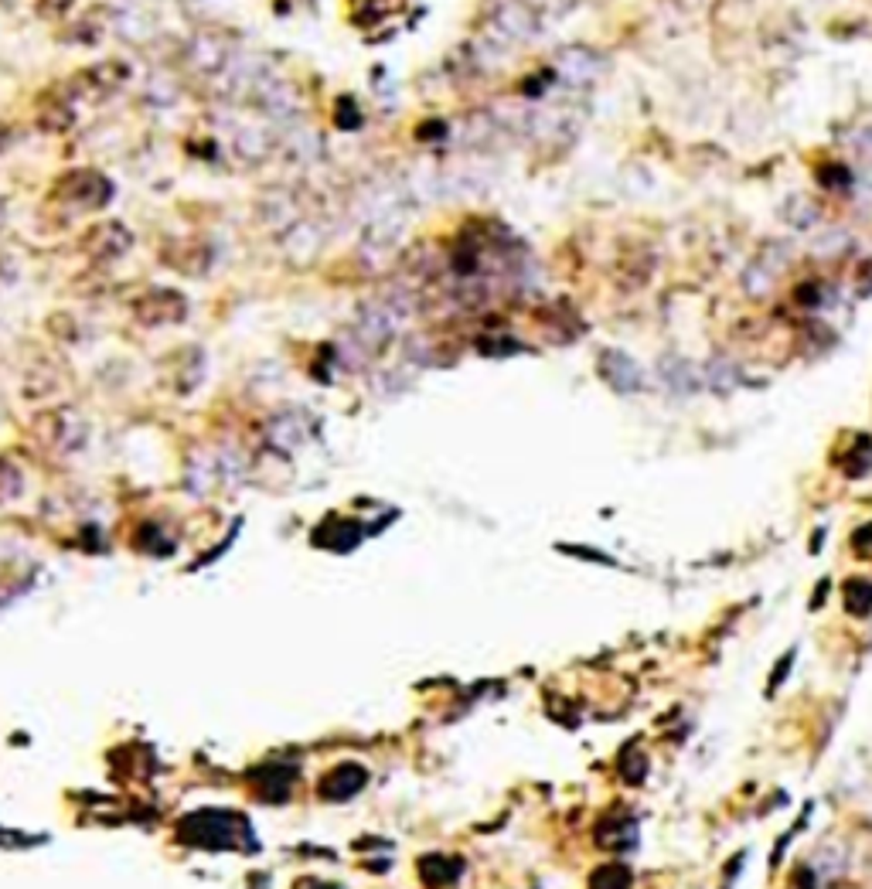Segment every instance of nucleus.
Wrapping results in <instances>:
<instances>
[{"instance_id":"nucleus-1","label":"nucleus","mask_w":872,"mask_h":889,"mask_svg":"<svg viewBox=\"0 0 872 889\" xmlns=\"http://www.w3.org/2000/svg\"><path fill=\"white\" fill-rule=\"evenodd\" d=\"M596 371H600V379H604L606 386L614 388V392H621V396H634V392L644 388V371H641V365L631 355L617 351V348L600 351Z\"/></svg>"},{"instance_id":"nucleus-2","label":"nucleus","mask_w":872,"mask_h":889,"mask_svg":"<svg viewBox=\"0 0 872 889\" xmlns=\"http://www.w3.org/2000/svg\"><path fill=\"white\" fill-rule=\"evenodd\" d=\"M556 75H559L566 86H593L600 75H604V59L593 51V48H566L559 51V59H556Z\"/></svg>"},{"instance_id":"nucleus-3","label":"nucleus","mask_w":872,"mask_h":889,"mask_svg":"<svg viewBox=\"0 0 872 889\" xmlns=\"http://www.w3.org/2000/svg\"><path fill=\"white\" fill-rule=\"evenodd\" d=\"M783 263H787V246H781V242H770L767 249L760 252L754 263H750L746 276H743L746 294L750 296H770L777 276L783 273Z\"/></svg>"},{"instance_id":"nucleus-4","label":"nucleus","mask_w":872,"mask_h":889,"mask_svg":"<svg viewBox=\"0 0 872 889\" xmlns=\"http://www.w3.org/2000/svg\"><path fill=\"white\" fill-rule=\"evenodd\" d=\"M661 382H665L675 396H692L702 388V371L695 369L689 358H679V355H665L661 358Z\"/></svg>"},{"instance_id":"nucleus-5","label":"nucleus","mask_w":872,"mask_h":889,"mask_svg":"<svg viewBox=\"0 0 872 889\" xmlns=\"http://www.w3.org/2000/svg\"><path fill=\"white\" fill-rule=\"evenodd\" d=\"M842 604H845V610L856 613V617L872 613V583L869 579H849L842 590Z\"/></svg>"},{"instance_id":"nucleus-6","label":"nucleus","mask_w":872,"mask_h":889,"mask_svg":"<svg viewBox=\"0 0 872 889\" xmlns=\"http://www.w3.org/2000/svg\"><path fill=\"white\" fill-rule=\"evenodd\" d=\"M498 24H502L511 38H525V34H532V28H535L532 14H529L521 4H508L502 11V17H498Z\"/></svg>"},{"instance_id":"nucleus-7","label":"nucleus","mask_w":872,"mask_h":889,"mask_svg":"<svg viewBox=\"0 0 872 889\" xmlns=\"http://www.w3.org/2000/svg\"><path fill=\"white\" fill-rule=\"evenodd\" d=\"M872 471V440L869 436H858L856 446L845 454V474L849 477H862Z\"/></svg>"},{"instance_id":"nucleus-8","label":"nucleus","mask_w":872,"mask_h":889,"mask_svg":"<svg viewBox=\"0 0 872 889\" xmlns=\"http://www.w3.org/2000/svg\"><path fill=\"white\" fill-rule=\"evenodd\" d=\"M702 382L709 388H716V392H729V388L736 386V371H733V365L726 358H712L709 365H706V371H702Z\"/></svg>"},{"instance_id":"nucleus-9","label":"nucleus","mask_w":872,"mask_h":889,"mask_svg":"<svg viewBox=\"0 0 872 889\" xmlns=\"http://www.w3.org/2000/svg\"><path fill=\"white\" fill-rule=\"evenodd\" d=\"M596 838L604 842V848H631V842L637 838V831H634V821H631V815L627 818H621V821H614V828H600L596 831Z\"/></svg>"},{"instance_id":"nucleus-10","label":"nucleus","mask_w":872,"mask_h":889,"mask_svg":"<svg viewBox=\"0 0 872 889\" xmlns=\"http://www.w3.org/2000/svg\"><path fill=\"white\" fill-rule=\"evenodd\" d=\"M593 889H631V869L627 866H604V869H596Z\"/></svg>"},{"instance_id":"nucleus-11","label":"nucleus","mask_w":872,"mask_h":889,"mask_svg":"<svg viewBox=\"0 0 872 889\" xmlns=\"http://www.w3.org/2000/svg\"><path fill=\"white\" fill-rule=\"evenodd\" d=\"M852 548H856V556H862V559H872V521L869 525H862V529L852 535Z\"/></svg>"},{"instance_id":"nucleus-12","label":"nucleus","mask_w":872,"mask_h":889,"mask_svg":"<svg viewBox=\"0 0 872 889\" xmlns=\"http://www.w3.org/2000/svg\"><path fill=\"white\" fill-rule=\"evenodd\" d=\"M791 665H794V651H791V654H783V658H781V665L774 668V675H770V688H777V685L783 682V675H787V668H791Z\"/></svg>"},{"instance_id":"nucleus-13","label":"nucleus","mask_w":872,"mask_h":889,"mask_svg":"<svg viewBox=\"0 0 872 889\" xmlns=\"http://www.w3.org/2000/svg\"><path fill=\"white\" fill-rule=\"evenodd\" d=\"M858 147H862V154H866V157H872V126L862 136H858Z\"/></svg>"}]
</instances>
